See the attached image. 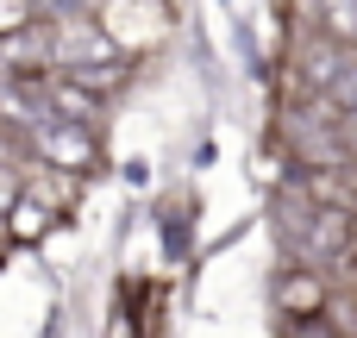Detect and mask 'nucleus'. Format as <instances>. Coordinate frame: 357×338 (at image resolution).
<instances>
[{
	"label": "nucleus",
	"instance_id": "1",
	"mask_svg": "<svg viewBox=\"0 0 357 338\" xmlns=\"http://www.w3.org/2000/svg\"><path fill=\"white\" fill-rule=\"evenodd\" d=\"M276 301H282L289 314H307V320H314V307H326V295H320V282H314V276H301V270H295V276H282V289H276Z\"/></svg>",
	"mask_w": 357,
	"mask_h": 338
},
{
	"label": "nucleus",
	"instance_id": "2",
	"mask_svg": "<svg viewBox=\"0 0 357 338\" xmlns=\"http://www.w3.org/2000/svg\"><path fill=\"white\" fill-rule=\"evenodd\" d=\"M44 151H50V163H69V169L88 163V138H82V132H50Z\"/></svg>",
	"mask_w": 357,
	"mask_h": 338
},
{
	"label": "nucleus",
	"instance_id": "4",
	"mask_svg": "<svg viewBox=\"0 0 357 338\" xmlns=\"http://www.w3.org/2000/svg\"><path fill=\"white\" fill-rule=\"evenodd\" d=\"M0 201H6V207H13V182H0Z\"/></svg>",
	"mask_w": 357,
	"mask_h": 338
},
{
	"label": "nucleus",
	"instance_id": "3",
	"mask_svg": "<svg viewBox=\"0 0 357 338\" xmlns=\"http://www.w3.org/2000/svg\"><path fill=\"white\" fill-rule=\"evenodd\" d=\"M25 19H31V13H25V0H0V25H6V31H19Z\"/></svg>",
	"mask_w": 357,
	"mask_h": 338
}]
</instances>
